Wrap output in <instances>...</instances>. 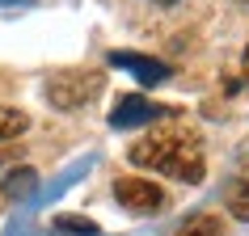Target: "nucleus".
I'll return each instance as SVG.
<instances>
[{
    "label": "nucleus",
    "instance_id": "1",
    "mask_svg": "<svg viewBox=\"0 0 249 236\" xmlns=\"http://www.w3.org/2000/svg\"><path fill=\"white\" fill-rule=\"evenodd\" d=\"M127 160L135 169H152L160 177H173V182H203L207 173V156H203V144L190 127H152L148 135H140L131 148H127Z\"/></svg>",
    "mask_w": 249,
    "mask_h": 236
},
{
    "label": "nucleus",
    "instance_id": "2",
    "mask_svg": "<svg viewBox=\"0 0 249 236\" xmlns=\"http://www.w3.org/2000/svg\"><path fill=\"white\" fill-rule=\"evenodd\" d=\"M102 72H93V67H68V72H55L47 80V101L55 110H80V105H89L97 93H102Z\"/></svg>",
    "mask_w": 249,
    "mask_h": 236
},
{
    "label": "nucleus",
    "instance_id": "3",
    "mask_svg": "<svg viewBox=\"0 0 249 236\" xmlns=\"http://www.w3.org/2000/svg\"><path fill=\"white\" fill-rule=\"evenodd\" d=\"M114 202L131 215H152L165 207V190L148 177H118L114 182Z\"/></svg>",
    "mask_w": 249,
    "mask_h": 236
},
{
    "label": "nucleus",
    "instance_id": "4",
    "mask_svg": "<svg viewBox=\"0 0 249 236\" xmlns=\"http://www.w3.org/2000/svg\"><path fill=\"white\" fill-rule=\"evenodd\" d=\"M160 114H165V110H160V105H152L148 97H140V93H127V97L114 105L110 127H140V122H152V118H160Z\"/></svg>",
    "mask_w": 249,
    "mask_h": 236
},
{
    "label": "nucleus",
    "instance_id": "5",
    "mask_svg": "<svg viewBox=\"0 0 249 236\" xmlns=\"http://www.w3.org/2000/svg\"><path fill=\"white\" fill-rule=\"evenodd\" d=\"M110 64H114V67H127V72H135L144 84H157V80L169 76V67H165V64H157V59H140L135 51H114V55H110Z\"/></svg>",
    "mask_w": 249,
    "mask_h": 236
},
{
    "label": "nucleus",
    "instance_id": "6",
    "mask_svg": "<svg viewBox=\"0 0 249 236\" xmlns=\"http://www.w3.org/2000/svg\"><path fill=\"white\" fill-rule=\"evenodd\" d=\"M30 118L21 114V110H13V105H0V144L4 139H17V135H26Z\"/></svg>",
    "mask_w": 249,
    "mask_h": 236
},
{
    "label": "nucleus",
    "instance_id": "7",
    "mask_svg": "<svg viewBox=\"0 0 249 236\" xmlns=\"http://www.w3.org/2000/svg\"><path fill=\"white\" fill-rule=\"evenodd\" d=\"M34 185H38V173L34 169H13L9 177H4V194L9 198H26Z\"/></svg>",
    "mask_w": 249,
    "mask_h": 236
},
{
    "label": "nucleus",
    "instance_id": "8",
    "mask_svg": "<svg viewBox=\"0 0 249 236\" xmlns=\"http://www.w3.org/2000/svg\"><path fill=\"white\" fill-rule=\"evenodd\" d=\"M224 228H220V219L215 215H195V219L186 223V228H178L173 236H220Z\"/></svg>",
    "mask_w": 249,
    "mask_h": 236
},
{
    "label": "nucleus",
    "instance_id": "9",
    "mask_svg": "<svg viewBox=\"0 0 249 236\" xmlns=\"http://www.w3.org/2000/svg\"><path fill=\"white\" fill-rule=\"evenodd\" d=\"M228 215L249 223V182H241V185H232V190H228Z\"/></svg>",
    "mask_w": 249,
    "mask_h": 236
},
{
    "label": "nucleus",
    "instance_id": "10",
    "mask_svg": "<svg viewBox=\"0 0 249 236\" xmlns=\"http://www.w3.org/2000/svg\"><path fill=\"white\" fill-rule=\"evenodd\" d=\"M59 228H72V232H97L89 219H76V215H64V219H59Z\"/></svg>",
    "mask_w": 249,
    "mask_h": 236
},
{
    "label": "nucleus",
    "instance_id": "11",
    "mask_svg": "<svg viewBox=\"0 0 249 236\" xmlns=\"http://www.w3.org/2000/svg\"><path fill=\"white\" fill-rule=\"evenodd\" d=\"M245 76H249V47H245Z\"/></svg>",
    "mask_w": 249,
    "mask_h": 236
},
{
    "label": "nucleus",
    "instance_id": "12",
    "mask_svg": "<svg viewBox=\"0 0 249 236\" xmlns=\"http://www.w3.org/2000/svg\"><path fill=\"white\" fill-rule=\"evenodd\" d=\"M157 4H178V0H157Z\"/></svg>",
    "mask_w": 249,
    "mask_h": 236
},
{
    "label": "nucleus",
    "instance_id": "13",
    "mask_svg": "<svg viewBox=\"0 0 249 236\" xmlns=\"http://www.w3.org/2000/svg\"><path fill=\"white\" fill-rule=\"evenodd\" d=\"M236 4H249V0H236Z\"/></svg>",
    "mask_w": 249,
    "mask_h": 236
}]
</instances>
